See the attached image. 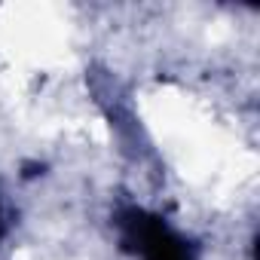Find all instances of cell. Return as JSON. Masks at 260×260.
<instances>
[{
    "label": "cell",
    "mask_w": 260,
    "mask_h": 260,
    "mask_svg": "<svg viewBox=\"0 0 260 260\" xmlns=\"http://www.w3.org/2000/svg\"><path fill=\"white\" fill-rule=\"evenodd\" d=\"M119 230H122L125 245L141 260H196L190 242L181 233H175L166 220L141 208H128L119 217Z\"/></svg>",
    "instance_id": "cell-1"
},
{
    "label": "cell",
    "mask_w": 260,
    "mask_h": 260,
    "mask_svg": "<svg viewBox=\"0 0 260 260\" xmlns=\"http://www.w3.org/2000/svg\"><path fill=\"white\" fill-rule=\"evenodd\" d=\"M4 223L7 220H4V202H0V236H4Z\"/></svg>",
    "instance_id": "cell-2"
}]
</instances>
